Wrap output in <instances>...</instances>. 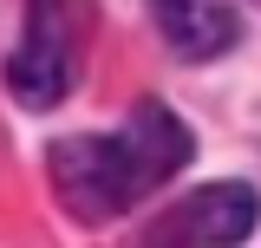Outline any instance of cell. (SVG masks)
Masks as SVG:
<instances>
[{"label": "cell", "instance_id": "277c9868", "mask_svg": "<svg viewBox=\"0 0 261 248\" xmlns=\"http://www.w3.org/2000/svg\"><path fill=\"white\" fill-rule=\"evenodd\" d=\"M150 20L183 59H216L235 46V7L228 0H150Z\"/></svg>", "mask_w": 261, "mask_h": 248}, {"label": "cell", "instance_id": "6da1fadb", "mask_svg": "<svg viewBox=\"0 0 261 248\" xmlns=\"http://www.w3.org/2000/svg\"><path fill=\"white\" fill-rule=\"evenodd\" d=\"M190 131L170 118L163 105H137V118L111 137H59L46 151L53 189L79 222H111L124 216L137 196H150L190 163Z\"/></svg>", "mask_w": 261, "mask_h": 248}, {"label": "cell", "instance_id": "3957f363", "mask_svg": "<svg viewBox=\"0 0 261 248\" xmlns=\"http://www.w3.org/2000/svg\"><path fill=\"white\" fill-rule=\"evenodd\" d=\"M255 222H261V203L248 183H202L176 209H163L144 242L150 248H222V242L255 235Z\"/></svg>", "mask_w": 261, "mask_h": 248}, {"label": "cell", "instance_id": "7a4b0ae2", "mask_svg": "<svg viewBox=\"0 0 261 248\" xmlns=\"http://www.w3.org/2000/svg\"><path fill=\"white\" fill-rule=\"evenodd\" d=\"M85 27H92V0H33L20 46L7 59V92L27 111H53L72 85V65L85 53Z\"/></svg>", "mask_w": 261, "mask_h": 248}]
</instances>
